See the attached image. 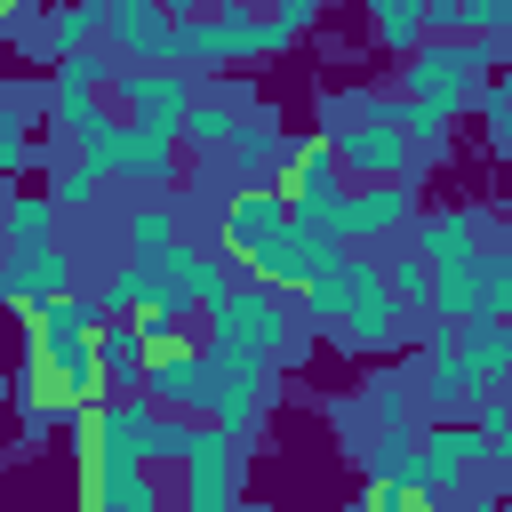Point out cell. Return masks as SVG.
I'll use <instances>...</instances> for the list:
<instances>
[{"mask_svg":"<svg viewBox=\"0 0 512 512\" xmlns=\"http://www.w3.org/2000/svg\"><path fill=\"white\" fill-rule=\"evenodd\" d=\"M496 48H504V40H480V32H424V40L400 56V96L440 104V112H464L472 88L496 72Z\"/></svg>","mask_w":512,"mask_h":512,"instance_id":"1","label":"cell"},{"mask_svg":"<svg viewBox=\"0 0 512 512\" xmlns=\"http://www.w3.org/2000/svg\"><path fill=\"white\" fill-rule=\"evenodd\" d=\"M200 320H208V360H224V368H272L296 344V312L272 288H232Z\"/></svg>","mask_w":512,"mask_h":512,"instance_id":"2","label":"cell"},{"mask_svg":"<svg viewBox=\"0 0 512 512\" xmlns=\"http://www.w3.org/2000/svg\"><path fill=\"white\" fill-rule=\"evenodd\" d=\"M272 192L288 200V224H304V232H320V240L344 248V192L352 184H344L328 136H288L280 160H272Z\"/></svg>","mask_w":512,"mask_h":512,"instance_id":"3","label":"cell"},{"mask_svg":"<svg viewBox=\"0 0 512 512\" xmlns=\"http://www.w3.org/2000/svg\"><path fill=\"white\" fill-rule=\"evenodd\" d=\"M320 136H328L344 184H392V176H416V144H408V128L392 120L384 96H368V104L344 112V120H328Z\"/></svg>","mask_w":512,"mask_h":512,"instance_id":"4","label":"cell"},{"mask_svg":"<svg viewBox=\"0 0 512 512\" xmlns=\"http://www.w3.org/2000/svg\"><path fill=\"white\" fill-rule=\"evenodd\" d=\"M136 392L160 408V416H208V392H216V360L192 352V336H168L136 360Z\"/></svg>","mask_w":512,"mask_h":512,"instance_id":"5","label":"cell"},{"mask_svg":"<svg viewBox=\"0 0 512 512\" xmlns=\"http://www.w3.org/2000/svg\"><path fill=\"white\" fill-rule=\"evenodd\" d=\"M472 464H480V432H472V424H456V416H440V424H424V432L408 440V480H416L440 512L464 496Z\"/></svg>","mask_w":512,"mask_h":512,"instance_id":"6","label":"cell"},{"mask_svg":"<svg viewBox=\"0 0 512 512\" xmlns=\"http://www.w3.org/2000/svg\"><path fill=\"white\" fill-rule=\"evenodd\" d=\"M240 440L232 432H216L208 416H192V440H184V456H176V472H184V512H232V496H240Z\"/></svg>","mask_w":512,"mask_h":512,"instance_id":"7","label":"cell"},{"mask_svg":"<svg viewBox=\"0 0 512 512\" xmlns=\"http://www.w3.org/2000/svg\"><path fill=\"white\" fill-rule=\"evenodd\" d=\"M104 96L128 112V128H176L192 104V72L184 64H112Z\"/></svg>","mask_w":512,"mask_h":512,"instance_id":"8","label":"cell"},{"mask_svg":"<svg viewBox=\"0 0 512 512\" xmlns=\"http://www.w3.org/2000/svg\"><path fill=\"white\" fill-rule=\"evenodd\" d=\"M400 320L408 312L384 296V264L352 248V304H344V320H328V336L352 344V352H392L400 344Z\"/></svg>","mask_w":512,"mask_h":512,"instance_id":"9","label":"cell"},{"mask_svg":"<svg viewBox=\"0 0 512 512\" xmlns=\"http://www.w3.org/2000/svg\"><path fill=\"white\" fill-rule=\"evenodd\" d=\"M336 256H344V248H336V240H320V232H304V224H288V232H280V240H264V248H256V256H248V280H256V288H272V296H288V304H296V288H304V280H320V272H328V264H336Z\"/></svg>","mask_w":512,"mask_h":512,"instance_id":"10","label":"cell"},{"mask_svg":"<svg viewBox=\"0 0 512 512\" xmlns=\"http://www.w3.org/2000/svg\"><path fill=\"white\" fill-rule=\"evenodd\" d=\"M152 272H160V304H168V312H208V304L232 296V256H200L192 240L160 248Z\"/></svg>","mask_w":512,"mask_h":512,"instance_id":"11","label":"cell"},{"mask_svg":"<svg viewBox=\"0 0 512 512\" xmlns=\"http://www.w3.org/2000/svg\"><path fill=\"white\" fill-rule=\"evenodd\" d=\"M288 232V200L272 192V184H240L232 200H224V216H216V256H232V264H248L264 240H280Z\"/></svg>","mask_w":512,"mask_h":512,"instance_id":"12","label":"cell"},{"mask_svg":"<svg viewBox=\"0 0 512 512\" xmlns=\"http://www.w3.org/2000/svg\"><path fill=\"white\" fill-rule=\"evenodd\" d=\"M272 400H280V376H272V368H224V360H216V392H208V424H216V432L248 440V432L272 416Z\"/></svg>","mask_w":512,"mask_h":512,"instance_id":"13","label":"cell"},{"mask_svg":"<svg viewBox=\"0 0 512 512\" xmlns=\"http://www.w3.org/2000/svg\"><path fill=\"white\" fill-rule=\"evenodd\" d=\"M408 216H416V176L360 184V192H344V248H352V240H392Z\"/></svg>","mask_w":512,"mask_h":512,"instance_id":"14","label":"cell"},{"mask_svg":"<svg viewBox=\"0 0 512 512\" xmlns=\"http://www.w3.org/2000/svg\"><path fill=\"white\" fill-rule=\"evenodd\" d=\"M64 288H72V264H64L56 240H48V248H16V256H0V304H8V312L48 304V296H64Z\"/></svg>","mask_w":512,"mask_h":512,"instance_id":"15","label":"cell"},{"mask_svg":"<svg viewBox=\"0 0 512 512\" xmlns=\"http://www.w3.org/2000/svg\"><path fill=\"white\" fill-rule=\"evenodd\" d=\"M448 344H456V368H464L472 392H496V384H504V368H512V328H504V320L472 312V320L448 328Z\"/></svg>","mask_w":512,"mask_h":512,"instance_id":"16","label":"cell"},{"mask_svg":"<svg viewBox=\"0 0 512 512\" xmlns=\"http://www.w3.org/2000/svg\"><path fill=\"white\" fill-rule=\"evenodd\" d=\"M408 224H416V256H424V264L472 256V248L488 240V216H480V208H416Z\"/></svg>","mask_w":512,"mask_h":512,"instance_id":"17","label":"cell"},{"mask_svg":"<svg viewBox=\"0 0 512 512\" xmlns=\"http://www.w3.org/2000/svg\"><path fill=\"white\" fill-rule=\"evenodd\" d=\"M168 8L160 0H112L104 8V32H112V48L128 56V64H160V48H168Z\"/></svg>","mask_w":512,"mask_h":512,"instance_id":"18","label":"cell"},{"mask_svg":"<svg viewBox=\"0 0 512 512\" xmlns=\"http://www.w3.org/2000/svg\"><path fill=\"white\" fill-rule=\"evenodd\" d=\"M104 32V8H88V0H56L48 16H40V32H32V64H56V56H72V48H88Z\"/></svg>","mask_w":512,"mask_h":512,"instance_id":"19","label":"cell"},{"mask_svg":"<svg viewBox=\"0 0 512 512\" xmlns=\"http://www.w3.org/2000/svg\"><path fill=\"white\" fill-rule=\"evenodd\" d=\"M120 176L144 184V192H168V184H176V128H128Z\"/></svg>","mask_w":512,"mask_h":512,"instance_id":"20","label":"cell"},{"mask_svg":"<svg viewBox=\"0 0 512 512\" xmlns=\"http://www.w3.org/2000/svg\"><path fill=\"white\" fill-rule=\"evenodd\" d=\"M48 232H56V200L48 192H0V256L48 248Z\"/></svg>","mask_w":512,"mask_h":512,"instance_id":"21","label":"cell"},{"mask_svg":"<svg viewBox=\"0 0 512 512\" xmlns=\"http://www.w3.org/2000/svg\"><path fill=\"white\" fill-rule=\"evenodd\" d=\"M232 128H240V112H232V104L192 96V104H184V120H176V144H192V160H216V152L232 144Z\"/></svg>","mask_w":512,"mask_h":512,"instance_id":"22","label":"cell"},{"mask_svg":"<svg viewBox=\"0 0 512 512\" xmlns=\"http://www.w3.org/2000/svg\"><path fill=\"white\" fill-rule=\"evenodd\" d=\"M96 304H104L112 320H136V312H152V304H160V272H152V264H136V256H120Z\"/></svg>","mask_w":512,"mask_h":512,"instance_id":"23","label":"cell"},{"mask_svg":"<svg viewBox=\"0 0 512 512\" xmlns=\"http://www.w3.org/2000/svg\"><path fill=\"white\" fill-rule=\"evenodd\" d=\"M96 512H160V480H152V464H104V480H96Z\"/></svg>","mask_w":512,"mask_h":512,"instance_id":"24","label":"cell"},{"mask_svg":"<svg viewBox=\"0 0 512 512\" xmlns=\"http://www.w3.org/2000/svg\"><path fill=\"white\" fill-rule=\"evenodd\" d=\"M104 80H112V56L104 48H72V56H56L40 96H104Z\"/></svg>","mask_w":512,"mask_h":512,"instance_id":"25","label":"cell"},{"mask_svg":"<svg viewBox=\"0 0 512 512\" xmlns=\"http://www.w3.org/2000/svg\"><path fill=\"white\" fill-rule=\"evenodd\" d=\"M176 240H184V232H176V208H168V200H136V208H128V256H136V264H152V256L176 248Z\"/></svg>","mask_w":512,"mask_h":512,"instance_id":"26","label":"cell"},{"mask_svg":"<svg viewBox=\"0 0 512 512\" xmlns=\"http://www.w3.org/2000/svg\"><path fill=\"white\" fill-rule=\"evenodd\" d=\"M296 304H304V320H320V328H328V320H344V304H352V248H344L320 280H304V288H296Z\"/></svg>","mask_w":512,"mask_h":512,"instance_id":"27","label":"cell"},{"mask_svg":"<svg viewBox=\"0 0 512 512\" xmlns=\"http://www.w3.org/2000/svg\"><path fill=\"white\" fill-rule=\"evenodd\" d=\"M368 32H376V48L408 56L424 40V0H368Z\"/></svg>","mask_w":512,"mask_h":512,"instance_id":"28","label":"cell"},{"mask_svg":"<svg viewBox=\"0 0 512 512\" xmlns=\"http://www.w3.org/2000/svg\"><path fill=\"white\" fill-rule=\"evenodd\" d=\"M280 144H288V136H280V120H272V112H248V120L232 128V144H224V152H232L248 176H264V168L280 160Z\"/></svg>","mask_w":512,"mask_h":512,"instance_id":"29","label":"cell"},{"mask_svg":"<svg viewBox=\"0 0 512 512\" xmlns=\"http://www.w3.org/2000/svg\"><path fill=\"white\" fill-rule=\"evenodd\" d=\"M472 432H480V464H504L512 456V400H504V384L496 392H472Z\"/></svg>","mask_w":512,"mask_h":512,"instance_id":"30","label":"cell"},{"mask_svg":"<svg viewBox=\"0 0 512 512\" xmlns=\"http://www.w3.org/2000/svg\"><path fill=\"white\" fill-rule=\"evenodd\" d=\"M344 512H440V504H432L416 480H360Z\"/></svg>","mask_w":512,"mask_h":512,"instance_id":"31","label":"cell"},{"mask_svg":"<svg viewBox=\"0 0 512 512\" xmlns=\"http://www.w3.org/2000/svg\"><path fill=\"white\" fill-rule=\"evenodd\" d=\"M384 264V296L400 304V312H424V288H432V264L424 256H376Z\"/></svg>","mask_w":512,"mask_h":512,"instance_id":"32","label":"cell"},{"mask_svg":"<svg viewBox=\"0 0 512 512\" xmlns=\"http://www.w3.org/2000/svg\"><path fill=\"white\" fill-rule=\"evenodd\" d=\"M472 104H480V128H488V152H512V88L488 72L480 88H472Z\"/></svg>","mask_w":512,"mask_h":512,"instance_id":"33","label":"cell"},{"mask_svg":"<svg viewBox=\"0 0 512 512\" xmlns=\"http://www.w3.org/2000/svg\"><path fill=\"white\" fill-rule=\"evenodd\" d=\"M96 360H104V376H112V384H136V360H144V344H136V328H120V320H104V328H96Z\"/></svg>","mask_w":512,"mask_h":512,"instance_id":"34","label":"cell"},{"mask_svg":"<svg viewBox=\"0 0 512 512\" xmlns=\"http://www.w3.org/2000/svg\"><path fill=\"white\" fill-rule=\"evenodd\" d=\"M504 304H512V256L480 240V312H488V320H504Z\"/></svg>","mask_w":512,"mask_h":512,"instance_id":"35","label":"cell"},{"mask_svg":"<svg viewBox=\"0 0 512 512\" xmlns=\"http://www.w3.org/2000/svg\"><path fill=\"white\" fill-rule=\"evenodd\" d=\"M360 472H368V480H408V432H368Z\"/></svg>","mask_w":512,"mask_h":512,"instance_id":"36","label":"cell"},{"mask_svg":"<svg viewBox=\"0 0 512 512\" xmlns=\"http://www.w3.org/2000/svg\"><path fill=\"white\" fill-rule=\"evenodd\" d=\"M456 16H464V32H480V40H504V24H512V0H456Z\"/></svg>","mask_w":512,"mask_h":512,"instance_id":"37","label":"cell"},{"mask_svg":"<svg viewBox=\"0 0 512 512\" xmlns=\"http://www.w3.org/2000/svg\"><path fill=\"white\" fill-rule=\"evenodd\" d=\"M96 192H104V176H96V168H72V176H56L48 200H56V216H64V208H88Z\"/></svg>","mask_w":512,"mask_h":512,"instance_id":"38","label":"cell"},{"mask_svg":"<svg viewBox=\"0 0 512 512\" xmlns=\"http://www.w3.org/2000/svg\"><path fill=\"white\" fill-rule=\"evenodd\" d=\"M16 168H32V136H24L16 120H0V184H8Z\"/></svg>","mask_w":512,"mask_h":512,"instance_id":"39","label":"cell"},{"mask_svg":"<svg viewBox=\"0 0 512 512\" xmlns=\"http://www.w3.org/2000/svg\"><path fill=\"white\" fill-rule=\"evenodd\" d=\"M264 16H280L288 32H304V24H320V0H256Z\"/></svg>","mask_w":512,"mask_h":512,"instance_id":"40","label":"cell"},{"mask_svg":"<svg viewBox=\"0 0 512 512\" xmlns=\"http://www.w3.org/2000/svg\"><path fill=\"white\" fill-rule=\"evenodd\" d=\"M232 512H280V504H264V496H232Z\"/></svg>","mask_w":512,"mask_h":512,"instance_id":"41","label":"cell"},{"mask_svg":"<svg viewBox=\"0 0 512 512\" xmlns=\"http://www.w3.org/2000/svg\"><path fill=\"white\" fill-rule=\"evenodd\" d=\"M160 8H168V16H192V8H200V0H160Z\"/></svg>","mask_w":512,"mask_h":512,"instance_id":"42","label":"cell"},{"mask_svg":"<svg viewBox=\"0 0 512 512\" xmlns=\"http://www.w3.org/2000/svg\"><path fill=\"white\" fill-rule=\"evenodd\" d=\"M0 408H8V368H0Z\"/></svg>","mask_w":512,"mask_h":512,"instance_id":"43","label":"cell"},{"mask_svg":"<svg viewBox=\"0 0 512 512\" xmlns=\"http://www.w3.org/2000/svg\"><path fill=\"white\" fill-rule=\"evenodd\" d=\"M320 8H336V0H320Z\"/></svg>","mask_w":512,"mask_h":512,"instance_id":"44","label":"cell"}]
</instances>
